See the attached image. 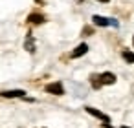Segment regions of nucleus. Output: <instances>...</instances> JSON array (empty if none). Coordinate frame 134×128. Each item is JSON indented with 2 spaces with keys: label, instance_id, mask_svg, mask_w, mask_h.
I'll list each match as a JSON object with an SVG mask.
<instances>
[{
  "label": "nucleus",
  "instance_id": "1",
  "mask_svg": "<svg viewBox=\"0 0 134 128\" xmlns=\"http://www.w3.org/2000/svg\"><path fill=\"white\" fill-rule=\"evenodd\" d=\"M90 86L94 90H99L103 86H108V84H114L116 82V75L112 71H103V73H92L90 75Z\"/></svg>",
  "mask_w": 134,
  "mask_h": 128
},
{
  "label": "nucleus",
  "instance_id": "2",
  "mask_svg": "<svg viewBox=\"0 0 134 128\" xmlns=\"http://www.w3.org/2000/svg\"><path fill=\"white\" fill-rule=\"evenodd\" d=\"M92 22H94V26H101V28H108V26L118 28L119 26V22L116 19H108V17H101V15H94Z\"/></svg>",
  "mask_w": 134,
  "mask_h": 128
},
{
  "label": "nucleus",
  "instance_id": "3",
  "mask_svg": "<svg viewBox=\"0 0 134 128\" xmlns=\"http://www.w3.org/2000/svg\"><path fill=\"white\" fill-rule=\"evenodd\" d=\"M44 90H46L48 93H52V95H63V93H64V88H63L61 82H50V84L44 86Z\"/></svg>",
  "mask_w": 134,
  "mask_h": 128
},
{
  "label": "nucleus",
  "instance_id": "4",
  "mask_svg": "<svg viewBox=\"0 0 134 128\" xmlns=\"http://www.w3.org/2000/svg\"><path fill=\"white\" fill-rule=\"evenodd\" d=\"M0 95L6 99H17V97H26V92L24 90H2Z\"/></svg>",
  "mask_w": 134,
  "mask_h": 128
},
{
  "label": "nucleus",
  "instance_id": "5",
  "mask_svg": "<svg viewBox=\"0 0 134 128\" xmlns=\"http://www.w3.org/2000/svg\"><path fill=\"white\" fill-rule=\"evenodd\" d=\"M26 22L31 24V26H39V24H44L46 22V17L41 15V13H31V15H28V20Z\"/></svg>",
  "mask_w": 134,
  "mask_h": 128
},
{
  "label": "nucleus",
  "instance_id": "6",
  "mask_svg": "<svg viewBox=\"0 0 134 128\" xmlns=\"http://www.w3.org/2000/svg\"><path fill=\"white\" fill-rule=\"evenodd\" d=\"M85 110H86L90 115H94V117L101 119L103 123H110V117H108L107 113H103V112H99V110H96V108H92V106H85Z\"/></svg>",
  "mask_w": 134,
  "mask_h": 128
},
{
  "label": "nucleus",
  "instance_id": "7",
  "mask_svg": "<svg viewBox=\"0 0 134 128\" xmlns=\"http://www.w3.org/2000/svg\"><path fill=\"white\" fill-rule=\"evenodd\" d=\"M86 51H88V46L83 42V44H79V46H77V48H75V50L70 53V57H72V59H79V57H83Z\"/></svg>",
  "mask_w": 134,
  "mask_h": 128
},
{
  "label": "nucleus",
  "instance_id": "8",
  "mask_svg": "<svg viewBox=\"0 0 134 128\" xmlns=\"http://www.w3.org/2000/svg\"><path fill=\"white\" fill-rule=\"evenodd\" d=\"M24 50H28L30 53H35V39L31 33L26 35V40H24Z\"/></svg>",
  "mask_w": 134,
  "mask_h": 128
},
{
  "label": "nucleus",
  "instance_id": "9",
  "mask_svg": "<svg viewBox=\"0 0 134 128\" xmlns=\"http://www.w3.org/2000/svg\"><path fill=\"white\" fill-rule=\"evenodd\" d=\"M121 57H123V59H125L129 64H134V53H132V51H129V50H123V51H121Z\"/></svg>",
  "mask_w": 134,
  "mask_h": 128
},
{
  "label": "nucleus",
  "instance_id": "10",
  "mask_svg": "<svg viewBox=\"0 0 134 128\" xmlns=\"http://www.w3.org/2000/svg\"><path fill=\"white\" fill-rule=\"evenodd\" d=\"M92 31H94L92 28H85V29H83V35H92Z\"/></svg>",
  "mask_w": 134,
  "mask_h": 128
},
{
  "label": "nucleus",
  "instance_id": "11",
  "mask_svg": "<svg viewBox=\"0 0 134 128\" xmlns=\"http://www.w3.org/2000/svg\"><path fill=\"white\" fill-rule=\"evenodd\" d=\"M103 126H105V128H112V126H110L108 123H103Z\"/></svg>",
  "mask_w": 134,
  "mask_h": 128
},
{
  "label": "nucleus",
  "instance_id": "12",
  "mask_svg": "<svg viewBox=\"0 0 134 128\" xmlns=\"http://www.w3.org/2000/svg\"><path fill=\"white\" fill-rule=\"evenodd\" d=\"M97 2H103V4H107V2H110V0H97Z\"/></svg>",
  "mask_w": 134,
  "mask_h": 128
},
{
  "label": "nucleus",
  "instance_id": "13",
  "mask_svg": "<svg viewBox=\"0 0 134 128\" xmlns=\"http://www.w3.org/2000/svg\"><path fill=\"white\" fill-rule=\"evenodd\" d=\"M75 2H79V4H81V2H83V0H75Z\"/></svg>",
  "mask_w": 134,
  "mask_h": 128
},
{
  "label": "nucleus",
  "instance_id": "14",
  "mask_svg": "<svg viewBox=\"0 0 134 128\" xmlns=\"http://www.w3.org/2000/svg\"><path fill=\"white\" fill-rule=\"evenodd\" d=\"M121 128H129V126H121Z\"/></svg>",
  "mask_w": 134,
  "mask_h": 128
},
{
  "label": "nucleus",
  "instance_id": "15",
  "mask_svg": "<svg viewBox=\"0 0 134 128\" xmlns=\"http://www.w3.org/2000/svg\"><path fill=\"white\" fill-rule=\"evenodd\" d=\"M132 44H134V37H132Z\"/></svg>",
  "mask_w": 134,
  "mask_h": 128
}]
</instances>
